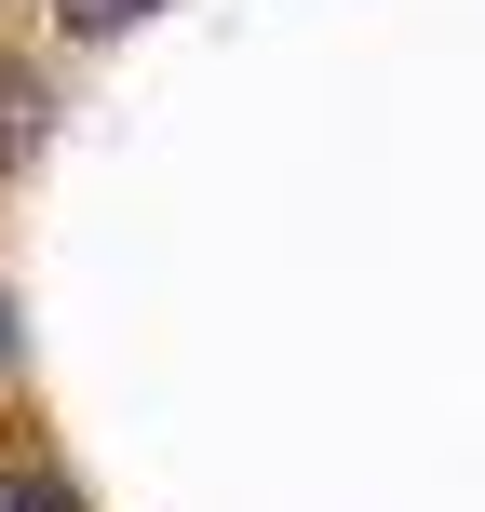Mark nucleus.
Listing matches in <instances>:
<instances>
[{"label": "nucleus", "instance_id": "obj_3", "mask_svg": "<svg viewBox=\"0 0 485 512\" xmlns=\"http://www.w3.org/2000/svg\"><path fill=\"white\" fill-rule=\"evenodd\" d=\"M0 512H81V486L54 459H0Z\"/></svg>", "mask_w": 485, "mask_h": 512}, {"label": "nucleus", "instance_id": "obj_1", "mask_svg": "<svg viewBox=\"0 0 485 512\" xmlns=\"http://www.w3.org/2000/svg\"><path fill=\"white\" fill-rule=\"evenodd\" d=\"M41 149H54V95H41V68L0 54V176H27Z\"/></svg>", "mask_w": 485, "mask_h": 512}, {"label": "nucleus", "instance_id": "obj_2", "mask_svg": "<svg viewBox=\"0 0 485 512\" xmlns=\"http://www.w3.org/2000/svg\"><path fill=\"white\" fill-rule=\"evenodd\" d=\"M54 27H68V41H135V27L162 14V0H41Z\"/></svg>", "mask_w": 485, "mask_h": 512}, {"label": "nucleus", "instance_id": "obj_4", "mask_svg": "<svg viewBox=\"0 0 485 512\" xmlns=\"http://www.w3.org/2000/svg\"><path fill=\"white\" fill-rule=\"evenodd\" d=\"M14 364H27V337H14V297H0V378H14Z\"/></svg>", "mask_w": 485, "mask_h": 512}]
</instances>
